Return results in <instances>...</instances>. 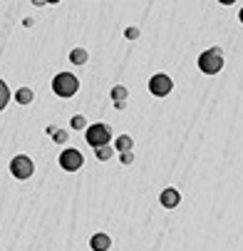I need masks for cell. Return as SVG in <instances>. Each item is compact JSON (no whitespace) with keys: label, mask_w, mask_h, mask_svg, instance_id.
<instances>
[{"label":"cell","mask_w":243,"mask_h":251,"mask_svg":"<svg viewBox=\"0 0 243 251\" xmlns=\"http://www.w3.org/2000/svg\"><path fill=\"white\" fill-rule=\"evenodd\" d=\"M119 162H122V164H132V162H134V154H132V152H124V154H119Z\"/></svg>","instance_id":"e0dca14e"},{"label":"cell","mask_w":243,"mask_h":251,"mask_svg":"<svg viewBox=\"0 0 243 251\" xmlns=\"http://www.w3.org/2000/svg\"><path fill=\"white\" fill-rule=\"evenodd\" d=\"M110 246H112V239H110V234H104V231H97L89 239V249L92 251H110Z\"/></svg>","instance_id":"ba28073f"},{"label":"cell","mask_w":243,"mask_h":251,"mask_svg":"<svg viewBox=\"0 0 243 251\" xmlns=\"http://www.w3.org/2000/svg\"><path fill=\"white\" fill-rule=\"evenodd\" d=\"M199 70H201L203 75H216V73H221V70H223V52H221L219 48H211V50L201 52V57H199Z\"/></svg>","instance_id":"6da1fadb"},{"label":"cell","mask_w":243,"mask_h":251,"mask_svg":"<svg viewBox=\"0 0 243 251\" xmlns=\"http://www.w3.org/2000/svg\"><path fill=\"white\" fill-rule=\"evenodd\" d=\"M159 201H161V206H164V209H177V206H179V201H181V194H179L177 189H171V187H169V189H164V192H161Z\"/></svg>","instance_id":"52a82bcc"},{"label":"cell","mask_w":243,"mask_h":251,"mask_svg":"<svg viewBox=\"0 0 243 251\" xmlns=\"http://www.w3.org/2000/svg\"><path fill=\"white\" fill-rule=\"evenodd\" d=\"M69 125H72V129H82V132H87V127H89L87 125V117H82V115H75Z\"/></svg>","instance_id":"5bb4252c"},{"label":"cell","mask_w":243,"mask_h":251,"mask_svg":"<svg viewBox=\"0 0 243 251\" xmlns=\"http://www.w3.org/2000/svg\"><path fill=\"white\" fill-rule=\"evenodd\" d=\"M82 164H85V157H82L80 150H75V147L62 150V154H60V167H62L65 172H77Z\"/></svg>","instance_id":"8992f818"},{"label":"cell","mask_w":243,"mask_h":251,"mask_svg":"<svg viewBox=\"0 0 243 251\" xmlns=\"http://www.w3.org/2000/svg\"><path fill=\"white\" fill-rule=\"evenodd\" d=\"M112 154H114V147H112V145H110V147H99V150H94V157H97L99 162L112 159Z\"/></svg>","instance_id":"4fadbf2b"},{"label":"cell","mask_w":243,"mask_h":251,"mask_svg":"<svg viewBox=\"0 0 243 251\" xmlns=\"http://www.w3.org/2000/svg\"><path fill=\"white\" fill-rule=\"evenodd\" d=\"M132 147H134V139H132L129 134H119V137L114 139V150H117L119 154H124V152H132Z\"/></svg>","instance_id":"30bf717a"},{"label":"cell","mask_w":243,"mask_h":251,"mask_svg":"<svg viewBox=\"0 0 243 251\" xmlns=\"http://www.w3.org/2000/svg\"><path fill=\"white\" fill-rule=\"evenodd\" d=\"M52 137H55V142H57V145H62V142L67 139V132H65V129H57Z\"/></svg>","instance_id":"2e32d148"},{"label":"cell","mask_w":243,"mask_h":251,"mask_svg":"<svg viewBox=\"0 0 243 251\" xmlns=\"http://www.w3.org/2000/svg\"><path fill=\"white\" fill-rule=\"evenodd\" d=\"M32 172H35V164H32V159L27 154H18V157L10 159V174L15 179H30Z\"/></svg>","instance_id":"277c9868"},{"label":"cell","mask_w":243,"mask_h":251,"mask_svg":"<svg viewBox=\"0 0 243 251\" xmlns=\"http://www.w3.org/2000/svg\"><path fill=\"white\" fill-rule=\"evenodd\" d=\"M238 20H241V23H243V8H241V13H238Z\"/></svg>","instance_id":"d6986e66"},{"label":"cell","mask_w":243,"mask_h":251,"mask_svg":"<svg viewBox=\"0 0 243 251\" xmlns=\"http://www.w3.org/2000/svg\"><path fill=\"white\" fill-rule=\"evenodd\" d=\"M15 100H18V104H30V102L35 100V92H32L30 87H20V90L15 92Z\"/></svg>","instance_id":"8fae6325"},{"label":"cell","mask_w":243,"mask_h":251,"mask_svg":"<svg viewBox=\"0 0 243 251\" xmlns=\"http://www.w3.org/2000/svg\"><path fill=\"white\" fill-rule=\"evenodd\" d=\"M80 90V80L72 73H57L52 80V92L57 97H72Z\"/></svg>","instance_id":"3957f363"},{"label":"cell","mask_w":243,"mask_h":251,"mask_svg":"<svg viewBox=\"0 0 243 251\" xmlns=\"http://www.w3.org/2000/svg\"><path fill=\"white\" fill-rule=\"evenodd\" d=\"M0 104H3V107L8 104V85L5 82H3V102H0Z\"/></svg>","instance_id":"ac0fdd59"},{"label":"cell","mask_w":243,"mask_h":251,"mask_svg":"<svg viewBox=\"0 0 243 251\" xmlns=\"http://www.w3.org/2000/svg\"><path fill=\"white\" fill-rule=\"evenodd\" d=\"M171 90H174V80H171L169 75L156 73V75L149 77V92H152L154 97H166Z\"/></svg>","instance_id":"5b68a950"},{"label":"cell","mask_w":243,"mask_h":251,"mask_svg":"<svg viewBox=\"0 0 243 251\" xmlns=\"http://www.w3.org/2000/svg\"><path fill=\"white\" fill-rule=\"evenodd\" d=\"M69 60H72L75 65H85V62L89 60V52H87L85 48H75L72 52H69Z\"/></svg>","instance_id":"7c38bea8"},{"label":"cell","mask_w":243,"mask_h":251,"mask_svg":"<svg viewBox=\"0 0 243 251\" xmlns=\"http://www.w3.org/2000/svg\"><path fill=\"white\" fill-rule=\"evenodd\" d=\"M124 38H127V40H136V38H139V30H136V27H127V30H124Z\"/></svg>","instance_id":"9a60e30c"},{"label":"cell","mask_w":243,"mask_h":251,"mask_svg":"<svg viewBox=\"0 0 243 251\" xmlns=\"http://www.w3.org/2000/svg\"><path fill=\"white\" fill-rule=\"evenodd\" d=\"M110 139H112V129H110L107 125H102V122L89 125L87 132H85V142H87L89 147H94V150H99V147H110Z\"/></svg>","instance_id":"7a4b0ae2"},{"label":"cell","mask_w":243,"mask_h":251,"mask_svg":"<svg viewBox=\"0 0 243 251\" xmlns=\"http://www.w3.org/2000/svg\"><path fill=\"white\" fill-rule=\"evenodd\" d=\"M110 97L114 100V107H117V110H124V107H127V100H129V90L122 87V85H114L112 92H110Z\"/></svg>","instance_id":"9c48e42d"}]
</instances>
